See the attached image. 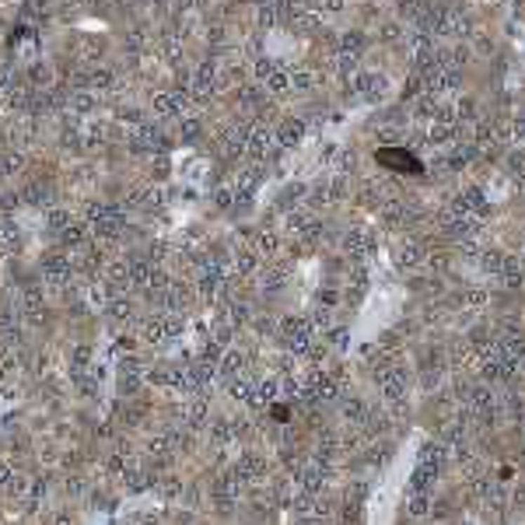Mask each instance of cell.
Instances as JSON below:
<instances>
[{
  "label": "cell",
  "mask_w": 525,
  "mask_h": 525,
  "mask_svg": "<svg viewBox=\"0 0 525 525\" xmlns=\"http://www.w3.org/2000/svg\"><path fill=\"white\" fill-rule=\"evenodd\" d=\"M498 357L522 364V361H525V336H522V333H505V336L498 340Z\"/></svg>",
  "instance_id": "obj_1"
},
{
  "label": "cell",
  "mask_w": 525,
  "mask_h": 525,
  "mask_svg": "<svg viewBox=\"0 0 525 525\" xmlns=\"http://www.w3.org/2000/svg\"><path fill=\"white\" fill-rule=\"evenodd\" d=\"M417 459H420V466H445L448 448H445L441 441H424V445L417 448Z\"/></svg>",
  "instance_id": "obj_2"
},
{
  "label": "cell",
  "mask_w": 525,
  "mask_h": 525,
  "mask_svg": "<svg viewBox=\"0 0 525 525\" xmlns=\"http://www.w3.org/2000/svg\"><path fill=\"white\" fill-rule=\"evenodd\" d=\"M438 477H441V466H417V473H413V491L431 494L434 484H438Z\"/></svg>",
  "instance_id": "obj_3"
},
{
  "label": "cell",
  "mask_w": 525,
  "mask_h": 525,
  "mask_svg": "<svg viewBox=\"0 0 525 525\" xmlns=\"http://www.w3.org/2000/svg\"><path fill=\"white\" fill-rule=\"evenodd\" d=\"M427 512H431V494L410 491V498H406V515H410V519H424Z\"/></svg>",
  "instance_id": "obj_4"
},
{
  "label": "cell",
  "mask_w": 525,
  "mask_h": 525,
  "mask_svg": "<svg viewBox=\"0 0 525 525\" xmlns=\"http://www.w3.org/2000/svg\"><path fill=\"white\" fill-rule=\"evenodd\" d=\"M343 410H347V417H350V420H364V417H368V406H364L361 399H347V406H343Z\"/></svg>",
  "instance_id": "obj_5"
}]
</instances>
